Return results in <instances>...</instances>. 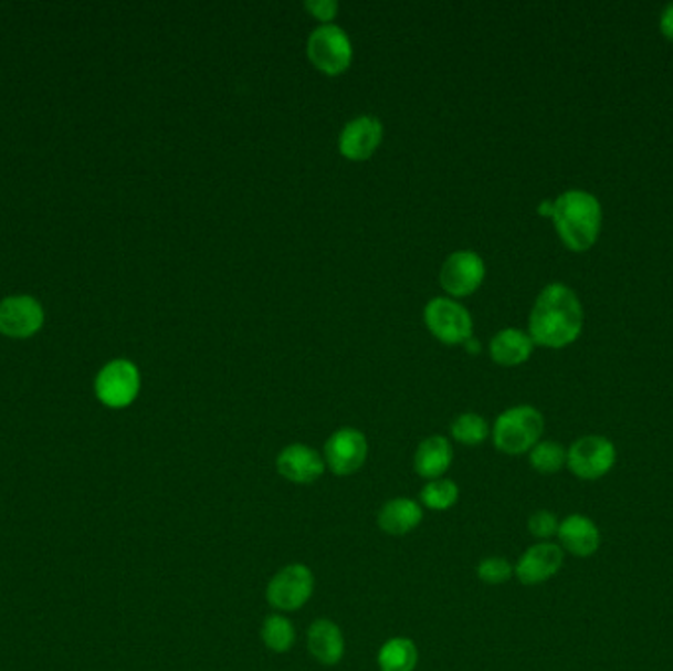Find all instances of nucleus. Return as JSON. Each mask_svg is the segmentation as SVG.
<instances>
[{
  "mask_svg": "<svg viewBox=\"0 0 673 671\" xmlns=\"http://www.w3.org/2000/svg\"><path fill=\"white\" fill-rule=\"evenodd\" d=\"M304 7L319 20H332L339 10V4L335 0H307Z\"/></svg>",
  "mask_w": 673,
  "mask_h": 671,
  "instance_id": "obj_27",
  "label": "nucleus"
},
{
  "mask_svg": "<svg viewBox=\"0 0 673 671\" xmlns=\"http://www.w3.org/2000/svg\"><path fill=\"white\" fill-rule=\"evenodd\" d=\"M601 539V530L589 516L569 514L566 518L559 520L557 542L566 554L587 559L599 552Z\"/></svg>",
  "mask_w": 673,
  "mask_h": 671,
  "instance_id": "obj_13",
  "label": "nucleus"
},
{
  "mask_svg": "<svg viewBox=\"0 0 673 671\" xmlns=\"http://www.w3.org/2000/svg\"><path fill=\"white\" fill-rule=\"evenodd\" d=\"M276 469L290 483L312 484L324 474L325 461L314 448L294 443L280 451Z\"/></svg>",
  "mask_w": 673,
  "mask_h": 671,
  "instance_id": "obj_14",
  "label": "nucleus"
},
{
  "mask_svg": "<svg viewBox=\"0 0 673 671\" xmlns=\"http://www.w3.org/2000/svg\"><path fill=\"white\" fill-rule=\"evenodd\" d=\"M307 650L315 662L335 665L345 656V638L341 628L329 618H317L307 630Z\"/></svg>",
  "mask_w": 673,
  "mask_h": 671,
  "instance_id": "obj_16",
  "label": "nucleus"
},
{
  "mask_svg": "<svg viewBox=\"0 0 673 671\" xmlns=\"http://www.w3.org/2000/svg\"><path fill=\"white\" fill-rule=\"evenodd\" d=\"M44 325V310L34 297L12 296L0 302V333L27 339Z\"/></svg>",
  "mask_w": 673,
  "mask_h": 671,
  "instance_id": "obj_11",
  "label": "nucleus"
},
{
  "mask_svg": "<svg viewBox=\"0 0 673 671\" xmlns=\"http://www.w3.org/2000/svg\"><path fill=\"white\" fill-rule=\"evenodd\" d=\"M378 670L413 671L418 665V648L410 638L396 636L378 650Z\"/></svg>",
  "mask_w": 673,
  "mask_h": 671,
  "instance_id": "obj_20",
  "label": "nucleus"
},
{
  "mask_svg": "<svg viewBox=\"0 0 673 671\" xmlns=\"http://www.w3.org/2000/svg\"><path fill=\"white\" fill-rule=\"evenodd\" d=\"M476 575L486 585H503L514 577V565L506 557H485L476 565Z\"/></svg>",
  "mask_w": 673,
  "mask_h": 671,
  "instance_id": "obj_25",
  "label": "nucleus"
},
{
  "mask_svg": "<svg viewBox=\"0 0 673 671\" xmlns=\"http://www.w3.org/2000/svg\"><path fill=\"white\" fill-rule=\"evenodd\" d=\"M262 642L270 652L284 653L296 642V630L282 615H272L262 625Z\"/></svg>",
  "mask_w": 673,
  "mask_h": 671,
  "instance_id": "obj_21",
  "label": "nucleus"
},
{
  "mask_svg": "<svg viewBox=\"0 0 673 671\" xmlns=\"http://www.w3.org/2000/svg\"><path fill=\"white\" fill-rule=\"evenodd\" d=\"M140 390V373L130 360H113L95 380V395L108 408H126Z\"/></svg>",
  "mask_w": 673,
  "mask_h": 671,
  "instance_id": "obj_7",
  "label": "nucleus"
},
{
  "mask_svg": "<svg viewBox=\"0 0 673 671\" xmlns=\"http://www.w3.org/2000/svg\"><path fill=\"white\" fill-rule=\"evenodd\" d=\"M559 530V520L551 511H536L528 518V532L539 542H549L551 537L557 536Z\"/></svg>",
  "mask_w": 673,
  "mask_h": 671,
  "instance_id": "obj_26",
  "label": "nucleus"
},
{
  "mask_svg": "<svg viewBox=\"0 0 673 671\" xmlns=\"http://www.w3.org/2000/svg\"><path fill=\"white\" fill-rule=\"evenodd\" d=\"M544 416L534 406L522 403L508 408L494 421V448L506 455L530 453L544 433Z\"/></svg>",
  "mask_w": 673,
  "mask_h": 671,
  "instance_id": "obj_3",
  "label": "nucleus"
},
{
  "mask_svg": "<svg viewBox=\"0 0 673 671\" xmlns=\"http://www.w3.org/2000/svg\"><path fill=\"white\" fill-rule=\"evenodd\" d=\"M368 441L365 433L353 428H343L333 433L325 443V465L337 476H349L365 465Z\"/></svg>",
  "mask_w": 673,
  "mask_h": 671,
  "instance_id": "obj_8",
  "label": "nucleus"
},
{
  "mask_svg": "<svg viewBox=\"0 0 673 671\" xmlns=\"http://www.w3.org/2000/svg\"><path fill=\"white\" fill-rule=\"evenodd\" d=\"M378 528L390 536H406L422 524V506L412 499H392L378 512Z\"/></svg>",
  "mask_w": 673,
  "mask_h": 671,
  "instance_id": "obj_18",
  "label": "nucleus"
},
{
  "mask_svg": "<svg viewBox=\"0 0 673 671\" xmlns=\"http://www.w3.org/2000/svg\"><path fill=\"white\" fill-rule=\"evenodd\" d=\"M485 277V262L473 251L453 252L441 269V284L453 296L475 292Z\"/></svg>",
  "mask_w": 673,
  "mask_h": 671,
  "instance_id": "obj_12",
  "label": "nucleus"
},
{
  "mask_svg": "<svg viewBox=\"0 0 673 671\" xmlns=\"http://www.w3.org/2000/svg\"><path fill=\"white\" fill-rule=\"evenodd\" d=\"M532 350H534V340L530 333L522 332L516 327L496 333L491 340V357L503 367L522 365L524 360H528Z\"/></svg>",
  "mask_w": 673,
  "mask_h": 671,
  "instance_id": "obj_19",
  "label": "nucleus"
},
{
  "mask_svg": "<svg viewBox=\"0 0 673 671\" xmlns=\"http://www.w3.org/2000/svg\"><path fill=\"white\" fill-rule=\"evenodd\" d=\"M451 433L463 445H479L488 438L491 428L485 418L479 413H461L451 423Z\"/></svg>",
  "mask_w": 673,
  "mask_h": 671,
  "instance_id": "obj_24",
  "label": "nucleus"
},
{
  "mask_svg": "<svg viewBox=\"0 0 673 671\" xmlns=\"http://www.w3.org/2000/svg\"><path fill=\"white\" fill-rule=\"evenodd\" d=\"M566 564V552L554 542H538L520 555L514 565V577L522 585H541L554 579Z\"/></svg>",
  "mask_w": 673,
  "mask_h": 671,
  "instance_id": "obj_9",
  "label": "nucleus"
},
{
  "mask_svg": "<svg viewBox=\"0 0 673 671\" xmlns=\"http://www.w3.org/2000/svg\"><path fill=\"white\" fill-rule=\"evenodd\" d=\"M422 504L433 512H445L453 509L459 501V486L451 479H435L428 481L420 493Z\"/></svg>",
  "mask_w": 673,
  "mask_h": 671,
  "instance_id": "obj_22",
  "label": "nucleus"
},
{
  "mask_svg": "<svg viewBox=\"0 0 673 671\" xmlns=\"http://www.w3.org/2000/svg\"><path fill=\"white\" fill-rule=\"evenodd\" d=\"M583 323L581 300L571 287L554 282L539 292L532 307L530 337L549 349H561L577 340Z\"/></svg>",
  "mask_w": 673,
  "mask_h": 671,
  "instance_id": "obj_1",
  "label": "nucleus"
},
{
  "mask_svg": "<svg viewBox=\"0 0 673 671\" xmlns=\"http://www.w3.org/2000/svg\"><path fill=\"white\" fill-rule=\"evenodd\" d=\"M538 211L541 216H554V201H551V199H544V201L539 203Z\"/></svg>",
  "mask_w": 673,
  "mask_h": 671,
  "instance_id": "obj_29",
  "label": "nucleus"
},
{
  "mask_svg": "<svg viewBox=\"0 0 673 671\" xmlns=\"http://www.w3.org/2000/svg\"><path fill=\"white\" fill-rule=\"evenodd\" d=\"M382 138V123L377 117H357L349 120L343 128L339 138L341 153L350 160H367L377 150Z\"/></svg>",
  "mask_w": 673,
  "mask_h": 671,
  "instance_id": "obj_15",
  "label": "nucleus"
},
{
  "mask_svg": "<svg viewBox=\"0 0 673 671\" xmlns=\"http://www.w3.org/2000/svg\"><path fill=\"white\" fill-rule=\"evenodd\" d=\"M660 30H662V34H664L670 42H673V2L672 4H667V7L662 10V17H660Z\"/></svg>",
  "mask_w": 673,
  "mask_h": 671,
  "instance_id": "obj_28",
  "label": "nucleus"
},
{
  "mask_svg": "<svg viewBox=\"0 0 673 671\" xmlns=\"http://www.w3.org/2000/svg\"><path fill=\"white\" fill-rule=\"evenodd\" d=\"M453 461V448L448 438L443 436H431L423 439L422 443L416 449L413 455V471L422 479L435 481L448 473L449 466Z\"/></svg>",
  "mask_w": 673,
  "mask_h": 671,
  "instance_id": "obj_17",
  "label": "nucleus"
},
{
  "mask_svg": "<svg viewBox=\"0 0 673 671\" xmlns=\"http://www.w3.org/2000/svg\"><path fill=\"white\" fill-rule=\"evenodd\" d=\"M423 315L430 332L445 343L467 340L473 333V319L467 310L448 297L431 300Z\"/></svg>",
  "mask_w": 673,
  "mask_h": 671,
  "instance_id": "obj_10",
  "label": "nucleus"
},
{
  "mask_svg": "<svg viewBox=\"0 0 673 671\" xmlns=\"http://www.w3.org/2000/svg\"><path fill=\"white\" fill-rule=\"evenodd\" d=\"M307 55L315 63V67L324 70L325 73H341L349 67L353 45L341 27L322 24L309 34Z\"/></svg>",
  "mask_w": 673,
  "mask_h": 671,
  "instance_id": "obj_6",
  "label": "nucleus"
},
{
  "mask_svg": "<svg viewBox=\"0 0 673 671\" xmlns=\"http://www.w3.org/2000/svg\"><path fill=\"white\" fill-rule=\"evenodd\" d=\"M528 455L532 469L541 474L559 473L567 466V449L557 441H539Z\"/></svg>",
  "mask_w": 673,
  "mask_h": 671,
  "instance_id": "obj_23",
  "label": "nucleus"
},
{
  "mask_svg": "<svg viewBox=\"0 0 673 671\" xmlns=\"http://www.w3.org/2000/svg\"><path fill=\"white\" fill-rule=\"evenodd\" d=\"M551 219L567 249L575 252L589 251L601 234V201L583 189H569L554 199Z\"/></svg>",
  "mask_w": 673,
  "mask_h": 671,
  "instance_id": "obj_2",
  "label": "nucleus"
},
{
  "mask_svg": "<svg viewBox=\"0 0 673 671\" xmlns=\"http://www.w3.org/2000/svg\"><path fill=\"white\" fill-rule=\"evenodd\" d=\"M465 343H467V347L471 353H476V350H481V343H479V340L476 339H473V337H469Z\"/></svg>",
  "mask_w": 673,
  "mask_h": 671,
  "instance_id": "obj_30",
  "label": "nucleus"
},
{
  "mask_svg": "<svg viewBox=\"0 0 673 671\" xmlns=\"http://www.w3.org/2000/svg\"><path fill=\"white\" fill-rule=\"evenodd\" d=\"M617 465V448L604 436H583L567 449V469L579 481H599Z\"/></svg>",
  "mask_w": 673,
  "mask_h": 671,
  "instance_id": "obj_4",
  "label": "nucleus"
},
{
  "mask_svg": "<svg viewBox=\"0 0 673 671\" xmlns=\"http://www.w3.org/2000/svg\"><path fill=\"white\" fill-rule=\"evenodd\" d=\"M315 589V577L312 569L304 564H292L282 567L266 587V600L272 609L282 612H296L312 599Z\"/></svg>",
  "mask_w": 673,
  "mask_h": 671,
  "instance_id": "obj_5",
  "label": "nucleus"
}]
</instances>
